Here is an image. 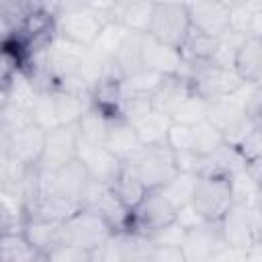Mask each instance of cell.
Segmentation results:
<instances>
[{
	"instance_id": "cell-4",
	"label": "cell",
	"mask_w": 262,
	"mask_h": 262,
	"mask_svg": "<svg viewBox=\"0 0 262 262\" xmlns=\"http://www.w3.org/2000/svg\"><path fill=\"white\" fill-rule=\"evenodd\" d=\"M217 231L227 250L242 252L254 239H260L258 201L235 199L225 215L217 221Z\"/></svg>"
},
{
	"instance_id": "cell-36",
	"label": "cell",
	"mask_w": 262,
	"mask_h": 262,
	"mask_svg": "<svg viewBox=\"0 0 262 262\" xmlns=\"http://www.w3.org/2000/svg\"><path fill=\"white\" fill-rule=\"evenodd\" d=\"M18 215L6 205V201L0 196V233L8 231V229H16L18 227Z\"/></svg>"
},
{
	"instance_id": "cell-12",
	"label": "cell",
	"mask_w": 262,
	"mask_h": 262,
	"mask_svg": "<svg viewBox=\"0 0 262 262\" xmlns=\"http://www.w3.org/2000/svg\"><path fill=\"white\" fill-rule=\"evenodd\" d=\"M43 145H45V129L39 127L37 123H29L4 139L6 160L25 168H37L43 154Z\"/></svg>"
},
{
	"instance_id": "cell-31",
	"label": "cell",
	"mask_w": 262,
	"mask_h": 262,
	"mask_svg": "<svg viewBox=\"0 0 262 262\" xmlns=\"http://www.w3.org/2000/svg\"><path fill=\"white\" fill-rule=\"evenodd\" d=\"M29 123H33L29 104L8 98V102H6L4 108L0 111V137L6 139L10 133L18 131L20 127H25V125H29Z\"/></svg>"
},
{
	"instance_id": "cell-15",
	"label": "cell",
	"mask_w": 262,
	"mask_h": 262,
	"mask_svg": "<svg viewBox=\"0 0 262 262\" xmlns=\"http://www.w3.org/2000/svg\"><path fill=\"white\" fill-rule=\"evenodd\" d=\"M76 160L82 164L90 180L111 184L115 176L121 170V160L115 158L104 143H90L78 137V147H76Z\"/></svg>"
},
{
	"instance_id": "cell-37",
	"label": "cell",
	"mask_w": 262,
	"mask_h": 262,
	"mask_svg": "<svg viewBox=\"0 0 262 262\" xmlns=\"http://www.w3.org/2000/svg\"><path fill=\"white\" fill-rule=\"evenodd\" d=\"M242 262H262V242L254 239L248 248L242 250Z\"/></svg>"
},
{
	"instance_id": "cell-9",
	"label": "cell",
	"mask_w": 262,
	"mask_h": 262,
	"mask_svg": "<svg viewBox=\"0 0 262 262\" xmlns=\"http://www.w3.org/2000/svg\"><path fill=\"white\" fill-rule=\"evenodd\" d=\"M80 205H82V209L94 211L98 217H102L115 233H125L127 231L131 211L119 201V196L115 194L111 184L88 180L86 186H84Z\"/></svg>"
},
{
	"instance_id": "cell-20",
	"label": "cell",
	"mask_w": 262,
	"mask_h": 262,
	"mask_svg": "<svg viewBox=\"0 0 262 262\" xmlns=\"http://www.w3.org/2000/svg\"><path fill=\"white\" fill-rule=\"evenodd\" d=\"M233 72L248 86L260 84V78H262V39L244 37L239 41L235 57H233Z\"/></svg>"
},
{
	"instance_id": "cell-35",
	"label": "cell",
	"mask_w": 262,
	"mask_h": 262,
	"mask_svg": "<svg viewBox=\"0 0 262 262\" xmlns=\"http://www.w3.org/2000/svg\"><path fill=\"white\" fill-rule=\"evenodd\" d=\"M145 262H186V256H184V252L180 250L178 244L154 242Z\"/></svg>"
},
{
	"instance_id": "cell-18",
	"label": "cell",
	"mask_w": 262,
	"mask_h": 262,
	"mask_svg": "<svg viewBox=\"0 0 262 262\" xmlns=\"http://www.w3.org/2000/svg\"><path fill=\"white\" fill-rule=\"evenodd\" d=\"M154 2H108V23L119 25L131 35H147Z\"/></svg>"
},
{
	"instance_id": "cell-10",
	"label": "cell",
	"mask_w": 262,
	"mask_h": 262,
	"mask_svg": "<svg viewBox=\"0 0 262 262\" xmlns=\"http://www.w3.org/2000/svg\"><path fill=\"white\" fill-rule=\"evenodd\" d=\"M180 250L186 256V262H215L225 250L221 235L217 231V223L199 221L186 227L178 242Z\"/></svg>"
},
{
	"instance_id": "cell-38",
	"label": "cell",
	"mask_w": 262,
	"mask_h": 262,
	"mask_svg": "<svg viewBox=\"0 0 262 262\" xmlns=\"http://www.w3.org/2000/svg\"><path fill=\"white\" fill-rule=\"evenodd\" d=\"M8 102V88H4V86H0V111L4 108V104Z\"/></svg>"
},
{
	"instance_id": "cell-6",
	"label": "cell",
	"mask_w": 262,
	"mask_h": 262,
	"mask_svg": "<svg viewBox=\"0 0 262 262\" xmlns=\"http://www.w3.org/2000/svg\"><path fill=\"white\" fill-rule=\"evenodd\" d=\"M178 219V211L162 196L160 190H149L145 196L131 209L129 227L125 233H133L145 239H156Z\"/></svg>"
},
{
	"instance_id": "cell-11",
	"label": "cell",
	"mask_w": 262,
	"mask_h": 262,
	"mask_svg": "<svg viewBox=\"0 0 262 262\" xmlns=\"http://www.w3.org/2000/svg\"><path fill=\"white\" fill-rule=\"evenodd\" d=\"M76 147H78L76 125H59L45 131V145H43V154L37 164V170L53 172L72 164L76 160Z\"/></svg>"
},
{
	"instance_id": "cell-3",
	"label": "cell",
	"mask_w": 262,
	"mask_h": 262,
	"mask_svg": "<svg viewBox=\"0 0 262 262\" xmlns=\"http://www.w3.org/2000/svg\"><path fill=\"white\" fill-rule=\"evenodd\" d=\"M180 76L186 80L192 94H196L209 104L221 98H227L246 86L233 70L219 68L209 61L207 63H182Z\"/></svg>"
},
{
	"instance_id": "cell-25",
	"label": "cell",
	"mask_w": 262,
	"mask_h": 262,
	"mask_svg": "<svg viewBox=\"0 0 262 262\" xmlns=\"http://www.w3.org/2000/svg\"><path fill=\"white\" fill-rule=\"evenodd\" d=\"M141 145H162L166 143V133L172 125V121L162 115V113H156L154 108L145 115H141L139 119L131 121Z\"/></svg>"
},
{
	"instance_id": "cell-17",
	"label": "cell",
	"mask_w": 262,
	"mask_h": 262,
	"mask_svg": "<svg viewBox=\"0 0 262 262\" xmlns=\"http://www.w3.org/2000/svg\"><path fill=\"white\" fill-rule=\"evenodd\" d=\"M139 57H141V68L149 70L160 76H178L182 72V57L178 49H172L168 45L158 43L149 35L141 37L139 45Z\"/></svg>"
},
{
	"instance_id": "cell-28",
	"label": "cell",
	"mask_w": 262,
	"mask_h": 262,
	"mask_svg": "<svg viewBox=\"0 0 262 262\" xmlns=\"http://www.w3.org/2000/svg\"><path fill=\"white\" fill-rule=\"evenodd\" d=\"M108 125H111V117L106 113H102L100 108H96L94 104H90L86 108V113L80 117V121L76 123V131H78V137L84 141L104 143Z\"/></svg>"
},
{
	"instance_id": "cell-16",
	"label": "cell",
	"mask_w": 262,
	"mask_h": 262,
	"mask_svg": "<svg viewBox=\"0 0 262 262\" xmlns=\"http://www.w3.org/2000/svg\"><path fill=\"white\" fill-rule=\"evenodd\" d=\"M18 231L43 256L63 246V221H53L43 217H20Z\"/></svg>"
},
{
	"instance_id": "cell-13",
	"label": "cell",
	"mask_w": 262,
	"mask_h": 262,
	"mask_svg": "<svg viewBox=\"0 0 262 262\" xmlns=\"http://www.w3.org/2000/svg\"><path fill=\"white\" fill-rule=\"evenodd\" d=\"M88 180L90 178L78 160H74L72 164H68L59 170H53V172L37 170V190L53 192V194H59V196H66V199H72L78 203L82 199V192H84V186Z\"/></svg>"
},
{
	"instance_id": "cell-29",
	"label": "cell",
	"mask_w": 262,
	"mask_h": 262,
	"mask_svg": "<svg viewBox=\"0 0 262 262\" xmlns=\"http://www.w3.org/2000/svg\"><path fill=\"white\" fill-rule=\"evenodd\" d=\"M217 41L215 37H207L201 35L196 31H190L188 37L184 39L182 47H180V57L182 63H207L213 59L215 49H217Z\"/></svg>"
},
{
	"instance_id": "cell-22",
	"label": "cell",
	"mask_w": 262,
	"mask_h": 262,
	"mask_svg": "<svg viewBox=\"0 0 262 262\" xmlns=\"http://www.w3.org/2000/svg\"><path fill=\"white\" fill-rule=\"evenodd\" d=\"M192 90L188 88L186 80L178 74V76H166L162 80V84L156 88V92L149 96L151 100V108L156 113L166 115L168 119L174 115V111L184 102V98L190 94Z\"/></svg>"
},
{
	"instance_id": "cell-14",
	"label": "cell",
	"mask_w": 262,
	"mask_h": 262,
	"mask_svg": "<svg viewBox=\"0 0 262 262\" xmlns=\"http://www.w3.org/2000/svg\"><path fill=\"white\" fill-rule=\"evenodd\" d=\"M190 31H196L207 37H223L229 33V2L213 0V2H190L186 4Z\"/></svg>"
},
{
	"instance_id": "cell-34",
	"label": "cell",
	"mask_w": 262,
	"mask_h": 262,
	"mask_svg": "<svg viewBox=\"0 0 262 262\" xmlns=\"http://www.w3.org/2000/svg\"><path fill=\"white\" fill-rule=\"evenodd\" d=\"M190 141H192V127L172 123L166 133V145L176 156H188L190 154Z\"/></svg>"
},
{
	"instance_id": "cell-33",
	"label": "cell",
	"mask_w": 262,
	"mask_h": 262,
	"mask_svg": "<svg viewBox=\"0 0 262 262\" xmlns=\"http://www.w3.org/2000/svg\"><path fill=\"white\" fill-rule=\"evenodd\" d=\"M207 111H209V102H205L203 98H199L196 94H188L184 98V102L174 111V115L170 117L172 123H180V125H196L201 121L207 119Z\"/></svg>"
},
{
	"instance_id": "cell-23",
	"label": "cell",
	"mask_w": 262,
	"mask_h": 262,
	"mask_svg": "<svg viewBox=\"0 0 262 262\" xmlns=\"http://www.w3.org/2000/svg\"><path fill=\"white\" fill-rule=\"evenodd\" d=\"M57 125H76L90 106V96L70 90H51Z\"/></svg>"
},
{
	"instance_id": "cell-5",
	"label": "cell",
	"mask_w": 262,
	"mask_h": 262,
	"mask_svg": "<svg viewBox=\"0 0 262 262\" xmlns=\"http://www.w3.org/2000/svg\"><path fill=\"white\" fill-rule=\"evenodd\" d=\"M141 186L149 190H160L178 172L176 154L166 145H143L133 158L125 162Z\"/></svg>"
},
{
	"instance_id": "cell-27",
	"label": "cell",
	"mask_w": 262,
	"mask_h": 262,
	"mask_svg": "<svg viewBox=\"0 0 262 262\" xmlns=\"http://www.w3.org/2000/svg\"><path fill=\"white\" fill-rule=\"evenodd\" d=\"M39 252L16 229L0 233V262H35Z\"/></svg>"
},
{
	"instance_id": "cell-26",
	"label": "cell",
	"mask_w": 262,
	"mask_h": 262,
	"mask_svg": "<svg viewBox=\"0 0 262 262\" xmlns=\"http://www.w3.org/2000/svg\"><path fill=\"white\" fill-rule=\"evenodd\" d=\"M225 145L223 133L209 123L207 119L192 125V141H190V156L194 158H211Z\"/></svg>"
},
{
	"instance_id": "cell-2",
	"label": "cell",
	"mask_w": 262,
	"mask_h": 262,
	"mask_svg": "<svg viewBox=\"0 0 262 262\" xmlns=\"http://www.w3.org/2000/svg\"><path fill=\"white\" fill-rule=\"evenodd\" d=\"M235 201L233 174L229 172H205L199 174L190 209L205 223H217Z\"/></svg>"
},
{
	"instance_id": "cell-19",
	"label": "cell",
	"mask_w": 262,
	"mask_h": 262,
	"mask_svg": "<svg viewBox=\"0 0 262 262\" xmlns=\"http://www.w3.org/2000/svg\"><path fill=\"white\" fill-rule=\"evenodd\" d=\"M229 33L237 37L262 39V2L260 0L229 2Z\"/></svg>"
},
{
	"instance_id": "cell-30",
	"label": "cell",
	"mask_w": 262,
	"mask_h": 262,
	"mask_svg": "<svg viewBox=\"0 0 262 262\" xmlns=\"http://www.w3.org/2000/svg\"><path fill=\"white\" fill-rule=\"evenodd\" d=\"M111 188L115 190V194L119 196V201L131 211L143 196H145V188L141 186V182L135 178V174L129 170V166L123 162L119 174L115 176V180L111 182Z\"/></svg>"
},
{
	"instance_id": "cell-21",
	"label": "cell",
	"mask_w": 262,
	"mask_h": 262,
	"mask_svg": "<svg viewBox=\"0 0 262 262\" xmlns=\"http://www.w3.org/2000/svg\"><path fill=\"white\" fill-rule=\"evenodd\" d=\"M104 147L119 158L121 162H127L129 158H133L143 145L133 129V125L125 119H111L108 131H106V139H104Z\"/></svg>"
},
{
	"instance_id": "cell-1",
	"label": "cell",
	"mask_w": 262,
	"mask_h": 262,
	"mask_svg": "<svg viewBox=\"0 0 262 262\" xmlns=\"http://www.w3.org/2000/svg\"><path fill=\"white\" fill-rule=\"evenodd\" d=\"M108 2H55V35L90 49L108 25Z\"/></svg>"
},
{
	"instance_id": "cell-7",
	"label": "cell",
	"mask_w": 262,
	"mask_h": 262,
	"mask_svg": "<svg viewBox=\"0 0 262 262\" xmlns=\"http://www.w3.org/2000/svg\"><path fill=\"white\" fill-rule=\"evenodd\" d=\"M113 235L106 221L88 209H80L63 221V244L90 254H96Z\"/></svg>"
},
{
	"instance_id": "cell-32",
	"label": "cell",
	"mask_w": 262,
	"mask_h": 262,
	"mask_svg": "<svg viewBox=\"0 0 262 262\" xmlns=\"http://www.w3.org/2000/svg\"><path fill=\"white\" fill-rule=\"evenodd\" d=\"M237 158L246 164V162H256L262 160V143H260V123L258 125H250L246 131H242L231 143H227Z\"/></svg>"
},
{
	"instance_id": "cell-24",
	"label": "cell",
	"mask_w": 262,
	"mask_h": 262,
	"mask_svg": "<svg viewBox=\"0 0 262 262\" xmlns=\"http://www.w3.org/2000/svg\"><path fill=\"white\" fill-rule=\"evenodd\" d=\"M196 180H199V174L188 172V170H178V172L174 174V178L168 180V182L160 188V192H162V196H164L176 211H182V209L190 207Z\"/></svg>"
},
{
	"instance_id": "cell-8",
	"label": "cell",
	"mask_w": 262,
	"mask_h": 262,
	"mask_svg": "<svg viewBox=\"0 0 262 262\" xmlns=\"http://www.w3.org/2000/svg\"><path fill=\"white\" fill-rule=\"evenodd\" d=\"M188 33L190 23L184 2H154V14L147 29L151 39L180 51Z\"/></svg>"
}]
</instances>
